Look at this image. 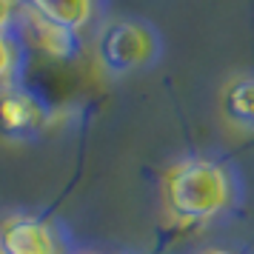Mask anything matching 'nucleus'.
Wrapping results in <instances>:
<instances>
[{"label":"nucleus","mask_w":254,"mask_h":254,"mask_svg":"<svg viewBox=\"0 0 254 254\" xmlns=\"http://www.w3.org/2000/svg\"><path fill=\"white\" fill-rule=\"evenodd\" d=\"M223 117L234 131L254 134V74L231 77L223 89Z\"/></svg>","instance_id":"nucleus-5"},{"label":"nucleus","mask_w":254,"mask_h":254,"mask_svg":"<svg viewBox=\"0 0 254 254\" xmlns=\"http://www.w3.org/2000/svg\"><path fill=\"white\" fill-rule=\"evenodd\" d=\"M154 55V37L146 26L131 20L109 23L97 37V63L109 74H126L149 63Z\"/></svg>","instance_id":"nucleus-2"},{"label":"nucleus","mask_w":254,"mask_h":254,"mask_svg":"<svg viewBox=\"0 0 254 254\" xmlns=\"http://www.w3.org/2000/svg\"><path fill=\"white\" fill-rule=\"evenodd\" d=\"M12 12H14V0H0V29L9 23Z\"/></svg>","instance_id":"nucleus-8"},{"label":"nucleus","mask_w":254,"mask_h":254,"mask_svg":"<svg viewBox=\"0 0 254 254\" xmlns=\"http://www.w3.org/2000/svg\"><path fill=\"white\" fill-rule=\"evenodd\" d=\"M0 254H60V246L49 223L14 214L0 223Z\"/></svg>","instance_id":"nucleus-3"},{"label":"nucleus","mask_w":254,"mask_h":254,"mask_svg":"<svg viewBox=\"0 0 254 254\" xmlns=\"http://www.w3.org/2000/svg\"><path fill=\"white\" fill-rule=\"evenodd\" d=\"M203 254H231V252H226V249H208V252H203Z\"/></svg>","instance_id":"nucleus-9"},{"label":"nucleus","mask_w":254,"mask_h":254,"mask_svg":"<svg viewBox=\"0 0 254 254\" xmlns=\"http://www.w3.org/2000/svg\"><path fill=\"white\" fill-rule=\"evenodd\" d=\"M23 3L35 17L63 32H77L92 17V0H23Z\"/></svg>","instance_id":"nucleus-6"},{"label":"nucleus","mask_w":254,"mask_h":254,"mask_svg":"<svg viewBox=\"0 0 254 254\" xmlns=\"http://www.w3.org/2000/svg\"><path fill=\"white\" fill-rule=\"evenodd\" d=\"M231 183L226 169L206 157H191L169 166L160 180L163 214L172 226L189 229L217 217L229 206Z\"/></svg>","instance_id":"nucleus-1"},{"label":"nucleus","mask_w":254,"mask_h":254,"mask_svg":"<svg viewBox=\"0 0 254 254\" xmlns=\"http://www.w3.org/2000/svg\"><path fill=\"white\" fill-rule=\"evenodd\" d=\"M14 66V49L9 46V40L0 35V80H6L9 77V71Z\"/></svg>","instance_id":"nucleus-7"},{"label":"nucleus","mask_w":254,"mask_h":254,"mask_svg":"<svg viewBox=\"0 0 254 254\" xmlns=\"http://www.w3.org/2000/svg\"><path fill=\"white\" fill-rule=\"evenodd\" d=\"M43 126V109L32 94L26 92H3L0 94V131L9 137L32 134Z\"/></svg>","instance_id":"nucleus-4"}]
</instances>
